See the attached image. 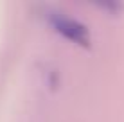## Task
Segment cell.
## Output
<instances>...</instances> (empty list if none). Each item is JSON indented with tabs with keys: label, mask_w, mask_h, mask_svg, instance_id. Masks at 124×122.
Here are the masks:
<instances>
[{
	"label": "cell",
	"mask_w": 124,
	"mask_h": 122,
	"mask_svg": "<svg viewBox=\"0 0 124 122\" xmlns=\"http://www.w3.org/2000/svg\"><path fill=\"white\" fill-rule=\"evenodd\" d=\"M50 23H52V27L61 36H65L67 40L74 41L78 45H88V41H90L88 29L83 23L76 22L72 18H67V16H61V14H54L50 18Z\"/></svg>",
	"instance_id": "1"
}]
</instances>
